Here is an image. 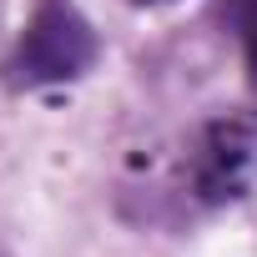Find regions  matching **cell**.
Returning a JSON list of instances; mask_svg holds the SVG:
<instances>
[{
  "instance_id": "obj_1",
  "label": "cell",
  "mask_w": 257,
  "mask_h": 257,
  "mask_svg": "<svg viewBox=\"0 0 257 257\" xmlns=\"http://www.w3.org/2000/svg\"><path fill=\"white\" fill-rule=\"evenodd\" d=\"M96 31L71 0H41V11L26 21L16 51L6 56L11 91H41L56 81H76L96 66Z\"/></svg>"
},
{
  "instance_id": "obj_2",
  "label": "cell",
  "mask_w": 257,
  "mask_h": 257,
  "mask_svg": "<svg viewBox=\"0 0 257 257\" xmlns=\"http://www.w3.org/2000/svg\"><path fill=\"white\" fill-rule=\"evenodd\" d=\"M257 172V132L242 121H217L197 147V192L207 202H232Z\"/></svg>"
},
{
  "instance_id": "obj_3",
  "label": "cell",
  "mask_w": 257,
  "mask_h": 257,
  "mask_svg": "<svg viewBox=\"0 0 257 257\" xmlns=\"http://www.w3.org/2000/svg\"><path fill=\"white\" fill-rule=\"evenodd\" d=\"M232 21L242 36V56H247V76L257 86V0H232Z\"/></svg>"
},
{
  "instance_id": "obj_4",
  "label": "cell",
  "mask_w": 257,
  "mask_h": 257,
  "mask_svg": "<svg viewBox=\"0 0 257 257\" xmlns=\"http://www.w3.org/2000/svg\"><path fill=\"white\" fill-rule=\"evenodd\" d=\"M137 6H167V0H137Z\"/></svg>"
}]
</instances>
